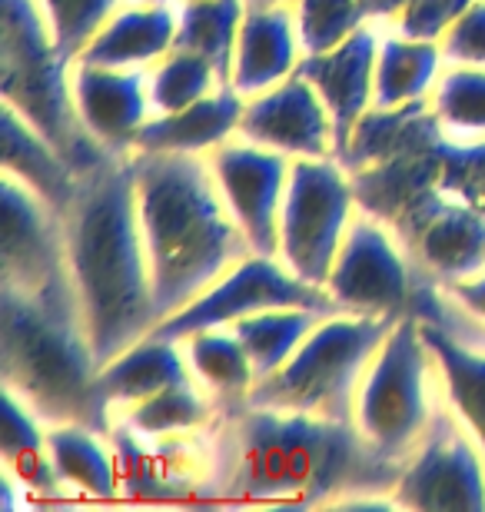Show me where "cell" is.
Segmentation results:
<instances>
[{
    "instance_id": "cell-37",
    "label": "cell",
    "mask_w": 485,
    "mask_h": 512,
    "mask_svg": "<svg viewBox=\"0 0 485 512\" xmlns=\"http://www.w3.org/2000/svg\"><path fill=\"white\" fill-rule=\"evenodd\" d=\"M442 293H446L462 313H469L472 320H479L485 326V270L472 273V276H462V280H456V283H446L442 286Z\"/></svg>"
},
{
    "instance_id": "cell-5",
    "label": "cell",
    "mask_w": 485,
    "mask_h": 512,
    "mask_svg": "<svg viewBox=\"0 0 485 512\" xmlns=\"http://www.w3.org/2000/svg\"><path fill=\"white\" fill-rule=\"evenodd\" d=\"M74 64L54 44L40 0H4L0 34V97L34 124L80 173L120 153L90 137L74 100Z\"/></svg>"
},
{
    "instance_id": "cell-22",
    "label": "cell",
    "mask_w": 485,
    "mask_h": 512,
    "mask_svg": "<svg viewBox=\"0 0 485 512\" xmlns=\"http://www.w3.org/2000/svg\"><path fill=\"white\" fill-rule=\"evenodd\" d=\"M0 130H4V173L34 190L50 207L67 213L74 203L84 173L50 143L34 124H27L14 107H0Z\"/></svg>"
},
{
    "instance_id": "cell-4",
    "label": "cell",
    "mask_w": 485,
    "mask_h": 512,
    "mask_svg": "<svg viewBox=\"0 0 485 512\" xmlns=\"http://www.w3.org/2000/svg\"><path fill=\"white\" fill-rule=\"evenodd\" d=\"M0 373L7 393L24 399L47 426L84 423L107 433L113 423L74 286L50 293L0 286Z\"/></svg>"
},
{
    "instance_id": "cell-17",
    "label": "cell",
    "mask_w": 485,
    "mask_h": 512,
    "mask_svg": "<svg viewBox=\"0 0 485 512\" xmlns=\"http://www.w3.org/2000/svg\"><path fill=\"white\" fill-rule=\"evenodd\" d=\"M74 100L87 133L103 150L130 153L137 133L153 117L147 70L74 64Z\"/></svg>"
},
{
    "instance_id": "cell-8",
    "label": "cell",
    "mask_w": 485,
    "mask_h": 512,
    "mask_svg": "<svg viewBox=\"0 0 485 512\" xmlns=\"http://www.w3.org/2000/svg\"><path fill=\"white\" fill-rule=\"evenodd\" d=\"M359 210L356 180L339 157L293 160L276 256L299 280L323 286Z\"/></svg>"
},
{
    "instance_id": "cell-25",
    "label": "cell",
    "mask_w": 485,
    "mask_h": 512,
    "mask_svg": "<svg viewBox=\"0 0 485 512\" xmlns=\"http://www.w3.org/2000/svg\"><path fill=\"white\" fill-rule=\"evenodd\" d=\"M47 453L54 459L57 476L77 496L117 499L123 493L117 453L103 429L84 423H54L47 426Z\"/></svg>"
},
{
    "instance_id": "cell-7",
    "label": "cell",
    "mask_w": 485,
    "mask_h": 512,
    "mask_svg": "<svg viewBox=\"0 0 485 512\" xmlns=\"http://www.w3.org/2000/svg\"><path fill=\"white\" fill-rule=\"evenodd\" d=\"M442 403L446 396H442L439 366L422 336L419 316H399L363 376L353 406V426L379 456L402 466L419 439L429 433Z\"/></svg>"
},
{
    "instance_id": "cell-40",
    "label": "cell",
    "mask_w": 485,
    "mask_h": 512,
    "mask_svg": "<svg viewBox=\"0 0 485 512\" xmlns=\"http://www.w3.org/2000/svg\"><path fill=\"white\" fill-rule=\"evenodd\" d=\"M246 4H293V0H246Z\"/></svg>"
},
{
    "instance_id": "cell-9",
    "label": "cell",
    "mask_w": 485,
    "mask_h": 512,
    "mask_svg": "<svg viewBox=\"0 0 485 512\" xmlns=\"http://www.w3.org/2000/svg\"><path fill=\"white\" fill-rule=\"evenodd\" d=\"M422 273L389 220L359 203L323 290L339 313L399 320L416 310Z\"/></svg>"
},
{
    "instance_id": "cell-31",
    "label": "cell",
    "mask_w": 485,
    "mask_h": 512,
    "mask_svg": "<svg viewBox=\"0 0 485 512\" xmlns=\"http://www.w3.org/2000/svg\"><path fill=\"white\" fill-rule=\"evenodd\" d=\"M147 84H150L153 114H177V110L196 104V100L210 97L226 80L206 57L177 47L160 64H153L147 70Z\"/></svg>"
},
{
    "instance_id": "cell-14",
    "label": "cell",
    "mask_w": 485,
    "mask_h": 512,
    "mask_svg": "<svg viewBox=\"0 0 485 512\" xmlns=\"http://www.w3.org/2000/svg\"><path fill=\"white\" fill-rule=\"evenodd\" d=\"M392 227L422 280L446 286L485 270V213L462 200H449L439 187Z\"/></svg>"
},
{
    "instance_id": "cell-18",
    "label": "cell",
    "mask_w": 485,
    "mask_h": 512,
    "mask_svg": "<svg viewBox=\"0 0 485 512\" xmlns=\"http://www.w3.org/2000/svg\"><path fill=\"white\" fill-rule=\"evenodd\" d=\"M306 50L299 40L293 4H246L240 40H236L230 87L243 97H256L290 80Z\"/></svg>"
},
{
    "instance_id": "cell-19",
    "label": "cell",
    "mask_w": 485,
    "mask_h": 512,
    "mask_svg": "<svg viewBox=\"0 0 485 512\" xmlns=\"http://www.w3.org/2000/svg\"><path fill=\"white\" fill-rule=\"evenodd\" d=\"M190 380L193 373L183 343L153 330L100 366L97 389L103 406L110 409V416H120L163 393V389Z\"/></svg>"
},
{
    "instance_id": "cell-26",
    "label": "cell",
    "mask_w": 485,
    "mask_h": 512,
    "mask_svg": "<svg viewBox=\"0 0 485 512\" xmlns=\"http://www.w3.org/2000/svg\"><path fill=\"white\" fill-rule=\"evenodd\" d=\"M183 350L193 380L213 396L216 406H236L246 403L253 386L260 383L256 366L246 353L243 340L236 336L233 326H216V330H196L183 336Z\"/></svg>"
},
{
    "instance_id": "cell-20",
    "label": "cell",
    "mask_w": 485,
    "mask_h": 512,
    "mask_svg": "<svg viewBox=\"0 0 485 512\" xmlns=\"http://www.w3.org/2000/svg\"><path fill=\"white\" fill-rule=\"evenodd\" d=\"M177 34H180L177 4H130V0H123L117 14L87 44L80 60L100 67L150 70L170 50H177Z\"/></svg>"
},
{
    "instance_id": "cell-35",
    "label": "cell",
    "mask_w": 485,
    "mask_h": 512,
    "mask_svg": "<svg viewBox=\"0 0 485 512\" xmlns=\"http://www.w3.org/2000/svg\"><path fill=\"white\" fill-rule=\"evenodd\" d=\"M472 4H476V0H409L406 10L392 20V27L409 37L442 40L462 17H466V10Z\"/></svg>"
},
{
    "instance_id": "cell-30",
    "label": "cell",
    "mask_w": 485,
    "mask_h": 512,
    "mask_svg": "<svg viewBox=\"0 0 485 512\" xmlns=\"http://www.w3.org/2000/svg\"><path fill=\"white\" fill-rule=\"evenodd\" d=\"M429 114L449 140H485V67L446 64L429 97Z\"/></svg>"
},
{
    "instance_id": "cell-15",
    "label": "cell",
    "mask_w": 485,
    "mask_h": 512,
    "mask_svg": "<svg viewBox=\"0 0 485 512\" xmlns=\"http://www.w3.org/2000/svg\"><path fill=\"white\" fill-rule=\"evenodd\" d=\"M240 137L260 147L280 150L290 160H323L336 153L333 117L316 94V87L299 74L256 97H246L240 117Z\"/></svg>"
},
{
    "instance_id": "cell-36",
    "label": "cell",
    "mask_w": 485,
    "mask_h": 512,
    "mask_svg": "<svg viewBox=\"0 0 485 512\" xmlns=\"http://www.w3.org/2000/svg\"><path fill=\"white\" fill-rule=\"evenodd\" d=\"M449 64H476L485 67V0H476L466 17L442 37Z\"/></svg>"
},
{
    "instance_id": "cell-12",
    "label": "cell",
    "mask_w": 485,
    "mask_h": 512,
    "mask_svg": "<svg viewBox=\"0 0 485 512\" xmlns=\"http://www.w3.org/2000/svg\"><path fill=\"white\" fill-rule=\"evenodd\" d=\"M226 207L240 223L253 253L276 256L280 250V213L293 160L280 150L233 137L206 153Z\"/></svg>"
},
{
    "instance_id": "cell-1",
    "label": "cell",
    "mask_w": 485,
    "mask_h": 512,
    "mask_svg": "<svg viewBox=\"0 0 485 512\" xmlns=\"http://www.w3.org/2000/svg\"><path fill=\"white\" fill-rule=\"evenodd\" d=\"M206 446V496L240 503H373L376 496L389 499L402 469L379 456L349 419L290 413L250 399L216 413Z\"/></svg>"
},
{
    "instance_id": "cell-16",
    "label": "cell",
    "mask_w": 485,
    "mask_h": 512,
    "mask_svg": "<svg viewBox=\"0 0 485 512\" xmlns=\"http://www.w3.org/2000/svg\"><path fill=\"white\" fill-rule=\"evenodd\" d=\"M379 44H383V30H379L376 20H369L339 47L323 50V54H306L303 64H299V74L316 87L329 117H333L339 160L346 157L359 124L373 110Z\"/></svg>"
},
{
    "instance_id": "cell-3",
    "label": "cell",
    "mask_w": 485,
    "mask_h": 512,
    "mask_svg": "<svg viewBox=\"0 0 485 512\" xmlns=\"http://www.w3.org/2000/svg\"><path fill=\"white\" fill-rule=\"evenodd\" d=\"M133 180L160 320H167L253 250L206 157L133 153Z\"/></svg>"
},
{
    "instance_id": "cell-21",
    "label": "cell",
    "mask_w": 485,
    "mask_h": 512,
    "mask_svg": "<svg viewBox=\"0 0 485 512\" xmlns=\"http://www.w3.org/2000/svg\"><path fill=\"white\" fill-rule=\"evenodd\" d=\"M246 97L230 84L216 87L210 97L177 110V114H153L137 133L130 153H193L206 157L220 143L240 137Z\"/></svg>"
},
{
    "instance_id": "cell-24",
    "label": "cell",
    "mask_w": 485,
    "mask_h": 512,
    "mask_svg": "<svg viewBox=\"0 0 485 512\" xmlns=\"http://www.w3.org/2000/svg\"><path fill=\"white\" fill-rule=\"evenodd\" d=\"M446 64L442 40L409 37L392 27L379 44L373 110H406L426 104Z\"/></svg>"
},
{
    "instance_id": "cell-11",
    "label": "cell",
    "mask_w": 485,
    "mask_h": 512,
    "mask_svg": "<svg viewBox=\"0 0 485 512\" xmlns=\"http://www.w3.org/2000/svg\"><path fill=\"white\" fill-rule=\"evenodd\" d=\"M273 306H306L319 313H339L323 286H313L286 266L280 256L250 253L233 270H226L210 290H203L193 303L157 323V333L170 340H183L196 330L233 326L253 313Z\"/></svg>"
},
{
    "instance_id": "cell-27",
    "label": "cell",
    "mask_w": 485,
    "mask_h": 512,
    "mask_svg": "<svg viewBox=\"0 0 485 512\" xmlns=\"http://www.w3.org/2000/svg\"><path fill=\"white\" fill-rule=\"evenodd\" d=\"M177 47L206 57L230 84L236 40H240L246 0H180Z\"/></svg>"
},
{
    "instance_id": "cell-10",
    "label": "cell",
    "mask_w": 485,
    "mask_h": 512,
    "mask_svg": "<svg viewBox=\"0 0 485 512\" xmlns=\"http://www.w3.org/2000/svg\"><path fill=\"white\" fill-rule=\"evenodd\" d=\"M392 506L426 512H485V453L449 403L439 406L429 433L402 463Z\"/></svg>"
},
{
    "instance_id": "cell-39",
    "label": "cell",
    "mask_w": 485,
    "mask_h": 512,
    "mask_svg": "<svg viewBox=\"0 0 485 512\" xmlns=\"http://www.w3.org/2000/svg\"><path fill=\"white\" fill-rule=\"evenodd\" d=\"M130 4H180V0H130Z\"/></svg>"
},
{
    "instance_id": "cell-29",
    "label": "cell",
    "mask_w": 485,
    "mask_h": 512,
    "mask_svg": "<svg viewBox=\"0 0 485 512\" xmlns=\"http://www.w3.org/2000/svg\"><path fill=\"white\" fill-rule=\"evenodd\" d=\"M220 406L213 403V396L206 389L190 380L180 386H170L157 393L147 403L127 409V413L113 416L123 419L137 429L140 436L147 439H167V436H180V433H200V429H210Z\"/></svg>"
},
{
    "instance_id": "cell-34",
    "label": "cell",
    "mask_w": 485,
    "mask_h": 512,
    "mask_svg": "<svg viewBox=\"0 0 485 512\" xmlns=\"http://www.w3.org/2000/svg\"><path fill=\"white\" fill-rule=\"evenodd\" d=\"M47 449V423L30 409L24 399L4 389V433H0V456L4 466L20 456L44 453Z\"/></svg>"
},
{
    "instance_id": "cell-2",
    "label": "cell",
    "mask_w": 485,
    "mask_h": 512,
    "mask_svg": "<svg viewBox=\"0 0 485 512\" xmlns=\"http://www.w3.org/2000/svg\"><path fill=\"white\" fill-rule=\"evenodd\" d=\"M64 230L70 283L103 366L160 323L150 253L140 233L133 153L110 157L84 173L64 213Z\"/></svg>"
},
{
    "instance_id": "cell-6",
    "label": "cell",
    "mask_w": 485,
    "mask_h": 512,
    "mask_svg": "<svg viewBox=\"0 0 485 512\" xmlns=\"http://www.w3.org/2000/svg\"><path fill=\"white\" fill-rule=\"evenodd\" d=\"M392 326L386 316H323L290 360L253 386L250 403L353 423L356 393Z\"/></svg>"
},
{
    "instance_id": "cell-38",
    "label": "cell",
    "mask_w": 485,
    "mask_h": 512,
    "mask_svg": "<svg viewBox=\"0 0 485 512\" xmlns=\"http://www.w3.org/2000/svg\"><path fill=\"white\" fill-rule=\"evenodd\" d=\"M409 0H363V10L369 20L376 24H386V20H396L402 10H406Z\"/></svg>"
},
{
    "instance_id": "cell-32",
    "label": "cell",
    "mask_w": 485,
    "mask_h": 512,
    "mask_svg": "<svg viewBox=\"0 0 485 512\" xmlns=\"http://www.w3.org/2000/svg\"><path fill=\"white\" fill-rule=\"evenodd\" d=\"M293 10L306 54L333 50L349 34L369 24L363 0H293Z\"/></svg>"
},
{
    "instance_id": "cell-13",
    "label": "cell",
    "mask_w": 485,
    "mask_h": 512,
    "mask_svg": "<svg viewBox=\"0 0 485 512\" xmlns=\"http://www.w3.org/2000/svg\"><path fill=\"white\" fill-rule=\"evenodd\" d=\"M0 286L20 293H50L70 283L64 213L4 173V233H0Z\"/></svg>"
},
{
    "instance_id": "cell-33",
    "label": "cell",
    "mask_w": 485,
    "mask_h": 512,
    "mask_svg": "<svg viewBox=\"0 0 485 512\" xmlns=\"http://www.w3.org/2000/svg\"><path fill=\"white\" fill-rule=\"evenodd\" d=\"M123 0H40L57 50L67 60H80L100 27L117 14Z\"/></svg>"
},
{
    "instance_id": "cell-23",
    "label": "cell",
    "mask_w": 485,
    "mask_h": 512,
    "mask_svg": "<svg viewBox=\"0 0 485 512\" xmlns=\"http://www.w3.org/2000/svg\"><path fill=\"white\" fill-rule=\"evenodd\" d=\"M419 316V313H416ZM432 356L439 366L442 396L459 423L479 439L485 453V336H462L429 316H419Z\"/></svg>"
},
{
    "instance_id": "cell-28",
    "label": "cell",
    "mask_w": 485,
    "mask_h": 512,
    "mask_svg": "<svg viewBox=\"0 0 485 512\" xmlns=\"http://www.w3.org/2000/svg\"><path fill=\"white\" fill-rule=\"evenodd\" d=\"M329 313L306 310V306H273V310L253 313L246 320L233 323L236 336L243 340L246 353L256 366V376L266 380L299 350L309 330Z\"/></svg>"
}]
</instances>
